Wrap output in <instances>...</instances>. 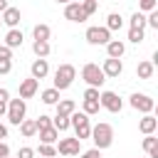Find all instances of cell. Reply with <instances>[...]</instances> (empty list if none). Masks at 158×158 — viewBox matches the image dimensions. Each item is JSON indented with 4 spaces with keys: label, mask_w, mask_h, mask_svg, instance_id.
<instances>
[{
    "label": "cell",
    "mask_w": 158,
    "mask_h": 158,
    "mask_svg": "<svg viewBox=\"0 0 158 158\" xmlns=\"http://www.w3.org/2000/svg\"><path fill=\"white\" fill-rule=\"evenodd\" d=\"M7 99H10V91H7V89H0V101L7 104Z\"/></svg>",
    "instance_id": "b9f144b4"
},
{
    "label": "cell",
    "mask_w": 158,
    "mask_h": 158,
    "mask_svg": "<svg viewBox=\"0 0 158 158\" xmlns=\"http://www.w3.org/2000/svg\"><path fill=\"white\" fill-rule=\"evenodd\" d=\"M99 104H101L106 111H111V114H118V111L123 109V101L118 99L116 91H101V94H99Z\"/></svg>",
    "instance_id": "8992f818"
},
{
    "label": "cell",
    "mask_w": 158,
    "mask_h": 158,
    "mask_svg": "<svg viewBox=\"0 0 158 158\" xmlns=\"http://www.w3.org/2000/svg\"><path fill=\"white\" fill-rule=\"evenodd\" d=\"M12 72V59H0V74H10Z\"/></svg>",
    "instance_id": "e575fe53"
},
{
    "label": "cell",
    "mask_w": 158,
    "mask_h": 158,
    "mask_svg": "<svg viewBox=\"0 0 158 158\" xmlns=\"http://www.w3.org/2000/svg\"><path fill=\"white\" fill-rule=\"evenodd\" d=\"M20 133H22L25 138H32V136L37 133V123H35L32 118H22V121H20Z\"/></svg>",
    "instance_id": "44dd1931"
},
{
    "label": "cell",
    "mask_w": 158,
    "mask_h": 158,
    "mask_svg": "<svg viewBox=\"0 0 158 158\" xmlns=\"http://www.w3.org/2000/svg\"><path fill=\"white\" fill-rule=\"evenodd\" d=\"M131 106H133L136 111H141V114H151L153 106H156V101H153L148 94H131Z\"/></svg>",
    "instance_id": "9c48e42d"
},
{
    "label": "cell",
    "mask_w": 158,
    "mask_h": 158,
    "mask_svg": "<svg viewBox=\"0 0 158 158\" xmlns=\"http://www.w3.org/2000/svg\"><path fill=\"white\" fill-rule=\"evenodd\" d=\"M0 22H2V20H0Z\"/></svg>",
    "instance_id": "681fc988"
},
{
    "label": "cell",
    "mask_w": 158,
    "mask_h": 158,
    "mask_svg": "<svg viewBox=\"0 0 158 158\" xmlns=\"http://www.w3.org/2000/svg\"><path fill=\"white\" fill-rule=\"evenodd\" d=\"M91 141H94V148H99V151H104V148H109L111 143H114V128L109 126V123H96V126H91V136H89Z\"/></svg>",
    "instance_id": "6da1fadb"
},
{
    "label": "cell",
    "mask_w": 158,
    "mask_h": 158,
    "mask_svg": "<svg viewBox=\"0 0 158 158\" xmlns=\"http://www.w3.org/2000/svg\"><path fill=\"white\" fill-rule=\"evenodd\" d=\"M57 2H62V5H67V2H72V0H57Z\"/></svg>",
    "instance_id": "bcb514c9"
},
{
    "label": "cell",
    "mask_w": 158,
    "mask_h": 158,
    "mask_svg": "<svg viewBox=\"0 0 158 158\" xmlns=\"http://www.w3.org/2000/svg\"><path fill=\"white\" fill-rule=\"evenodd\" d=\"M52 126H54L57 131H67V128H69V116H64V114H57V116L52 118Z\"/></svg>",
    "instance_id": "83f0119b"
},
{
    "label": "cell",
    "mask_w": 158,
    "mask_h": 158,
    "mask_svg": "<svg viewBox=\"0 0 158 158\" xmlns=\"http://www.w3.org/2000/svg\"><path fill=\"white\" fill-rule=\"evenodd\" d=\"M5 158H10V156H5Z\"/></svg>",
    "instance_id": "c3c4849f"
},
{
    "label": "cell",
    "mask_w": 158,
    "mask_h": 158,
    "mask_svg": "<svg viewBox=\"0 0 158 158\" xmlns=\"http://www.w3.org/2000/svg\"><path fill=\"white\" fill-rule=\"evenodd\" d=\"M123 52H126V44H123L121 40H109V42H106V54H109V57L121 59Z\"/></svg>",
    "instance_id": "2e32d148"
},
{
    "label": "cell",
    "mask_w": 158,
    "mask_h": 158,
    "mask_svg": "<svg viewBox=\"0 0 158 158\" xmlns=\"http://www.w3.org/2000/svg\"><path fill=\"white\" fill-rule=\"evenodd\" d=\"M37 84H40V81L32 79V77H30V79H22V81H20V99H32V96L37 94Z\"/></svg>",
    "instance_id": "4fadbf2b"
},
{
    "label": "cell",
    "mask_w": 158,
    "mask_h": 158,
    "mask_svg": "<svg viewBox=\"0 0 158 158\" xmlns=\"http://www.w3.org/2000/svg\"><path fill=\"white\" fill-rule=\"evenodd\" d=\"M22 30H17V27H10L7 30V35H5V44L10 47V49H15V47H22Z\"/></svg>",
    "instance_id": "9a60e30c"
},
{
    "label": "cell",
    "mask_w": 158,
    "mask_h": 158,
    "mask_svg": "<svg viewBox=\"0 0 158 158\" xmlns=\"http://www.w3.org/2000/svg\"><path fill=\"white\" fill-rule=\"evenodd\" d=\"M20 17H22V15H20L17 7H7V10H2V15H0V20H2L7 27H17V25H20Z\"/></svg>",
    "instance_id": "5bb4252c"
},
{
    "label": "cell",
    "mask_w": 158,
    "mask_h": 158,
    "mask_svg": "<svg viewBox=\"0 0 158 158\" xmlns=\"http://www.w3.org/2000/svg\"><path fill=\"white\" fill-rule=\"evenodd\" d=\"M0 138H7V126L0 123Z\"/></svg>",
    "instance_id": "7bdbcfd3"
},
{
    "label": "cell",
    "mask_w": 158,
    "mask_h": 158,
    "mask_svg": "<svg viewBox=\"0 0 158 158\" xmlns=\"http://www.w3.org/2000/svg\"><path fill=\"white\" fill-rule=\"evenodd\" d=\"M0 59H12V49L7 44H0Z\"/></svg>",
    "instance_id": "f35d334b"
},
{
    "label": "cell",
    "mask_w": 158,
    "mask_h": 158,
    "mask_svg": "<svg viewBox=\"0 0 158 158\" xmlns=\"http://www.w3.org/2000/svg\"><path fill=\"white\" fill-rule=\"evenodd\" d=\"M81 158H101V151L99 148H89V151L81 153Z\"/></svg>",
    "instance_id": "ab89813d"
},
{
    "label": "cell",
    "mask_w": 158,
    "mask_h": 158,
    "mask_svg": "<svg viewBox=\"0 0 158 158\" xmlns=\"http://www.w3.org/2000/svg\"><path fill=\"white\" fill-rule=\"evenodd\" d=\"M52 158H57V156H52Z\"/></svg>",
    "instance_id": "7dc6e473"
},
{
    "label": "cell",
    "mask_w": 158,
    "mask_h": 158,
    "mask_svg": "<svg viewBox=\"0 0 158 158\" xmlns=\"http://www.w3.org/2000/svg\"><path fill=\"white\" fill-rule=\"evenodd\" d=\"M69 126H74V133H77L79 141L91 136V123H89V116L84 111H72L69 114Z\"/></svg>",
    "instance_id": "7a4b0ae2"
},
{
    "label": "cell",
    "mask_w": 158,
    "mask_h": 158,
    "mask_svg": "<svg viewBox=\"0 0 158 158\" xmlns=\"http://www.w3.org/2000/svg\"><path fill=\"white\" fill-rule=\"evenodd\" d=\"M156 128H158V118L151 116V114H143V118L138 121V131L141 133H153Z\"/></svg>",
    "instance_id": "e0dca14e"
},
{
    "label": "cell",
    "mask_w": 158,
    "mask_h": 158,
    "mask_svg": "<svg viewBox=\"0 0 158 158\" xmlns=\"http://www.w3.org/2000/svg\"><path fill=\"white\" fill-rule=\"evenodd\" d=\"M153 72H156V64H153V62H138V67H136L138 79H151Z\"/></svg>",
    "instance_id": "d6986e66"
},
{
    "label": "cell",
    "mask_w": 158,
    "mask_h": 158,
    "mask_svg": "<svg viewBox=\"0 0 158 158\" xmlns=\"http://www.w3.org/2000/svg\"><path fill=\"white\" fill-rule=\"evenodd\" d=\"M143 151H146L151 158H158V138H156L153 133H146V138H143Z\"/></svg>",
    "instance_id": "ac0fdd59"
},
{
    "label": "cell",
    "mask_w": 158,
    "mask_h": 158,
    "mask_svg": "<svg viewBox=\"0 0 158 158\" xmlns=\"http://www.w3.org/2000/svg\"><path fill=\"white\" fill-rule=\"evenodd\" d=\"M7 121L12 123V126H20V121L25 118V114H27V104H25V99H7Z\"/></svg>",
    "instance_id": "5b68a950"
},
{
    "label": "cell",
    "mask_w": 158,
    "mask_h": 158,
    "mask_svg": "<svg viewBox=\"0 0 158 158\" xmlns=\"http://www.w3.org/2000/svg\"><path fill=\"white\" fill-rule=\"evenodd\" d=\"M81 79H84L89 86H96V89L106 81V77H104L101 67H99V64H94V62H89V64H84V67H81Z\"/></svg>",
    "instance_id": "277c9868"
},
{
    "label": "cell",
    "mask_w": 158,
    "mask_h": 158,
    "mask_svg": "<svg viewBox=\"0 0 158 158\" xmlns=\"http://www.w3.org/2000/svg\"><path fill=\"white\" fill-rule=\"evenodd\" d=\"M35 123H37V131H40V128H47V126H52V118L42 114L40 118H35Z\"/></svg>",
    "instance_id": "836d02e7"
},
{
    "label": "cell",
    "mask_w": 158,
    "mask_h": 158,
    "mask_svg": "<svg viewBox=\"0 0 158 158\" xmlns=\"http://www.w3.org/2000/svg\"><path fill=\"white\" fill-rule=\"evenodd\" d=\"M99 109H101L99 99H84V104H81V111H84L86 116H94V114H99Z\"/></svg>",
    "instance_id": "7402d4cb"
},
{
    "label": "cell",
    "mask_w": 158,
    "mask_h": 158,
    "mask_svg": "<svg viewBox=\"0 0 158 158\" xmlns=\"http://www.w3.org/2000/svg\"><path fill=\"white\" fill-rule=\"evenodd\" d=\"M7 7H10V5H7V0H0V12H2V10H7Z\"/></svg>",
    "instance_id": "f6af8a7d"
},
{
    "label": "cell",
    "mask_w": 158,
    "mask_h": 158,
    "mask_svg": "<svg viewBox=\"0 0 158 158\" xmlns=\"http://www.w3.org/2000/svg\"><path fill=\"white\" fill-rule=\"evenodd\" d=\"M37 153H40V156H44V158H52V156H57V148H54L52 143H40Z\"/></svg>",
    "instance_id": "f546056e"
},
{
    "label": "cell",
    "mask_w": 158,
    "mask_h": 158,
    "mask_svg": "<svg viewBox=\"0 0 158 158\" xmlns=\"http://www.w3.org/2000/svg\"><path fill=\"white\" fill-rule=\"evenodd\" d=\"M101 72H104V77H118L121 72H123V64H121V59H114V57H106L104 59V67H101Z\"/></svg>",
    "instance_id": "8fae6325"
},
{
    "label": "cell",
    "mask_w": 158,
    "mask_h": 158,
    "mask_svg": "<svg viewBox=\"0 0 158 158\" xmlns=\"http://www.w3.org/2000/svg\"><path fill=\"white\" fill-rule=\"evenodd\" d=\"M5 111H7V104H5V101H0V116H2Z\"/></svg>",
    "instance_id": "ee69618b"
},
{
    "label": "cell",
    "mask_w": 158,
    "mask_h": 158,
    "mask_svg": "<svg viewBox=\"0 0 158 158\" xmlns=\"http://www.w3.org/2000/svg\"><path fill=\"white\" fill-rule=\"evenodd\" d=\"M32 52H35L37 57H47V54H49V42H47V40H35V42H32Z\"/></svg>",
    "instance_id": "603a6c76"
},
{
    "label": "cell",
    "mask_w": 158,
    "mask_h": 158,
    "mask_svg": "<svg viewBox=\"0 0 158 158\" xmlns=\"http://www.w3.org/2000/svg\"><path fill=\"white\" fill-rule=\"evenodd\" d=\"M72 111H77V104H74L72 99H62V101H57V114H64V116H69Z\"/></svg>",
    "instance_id": "cb8c5ba5"
},
{
    "label": "cell",
    "mask_w": 158,
    "mask_h": 158,
    "mask_svg": "<svg viewBox=\"0 0 158 158\" xmlns=\"http://www.w3.org/2000/svg\"><path fill=\"white\" fill-rule=\"evenodd\" d=\"M42 101L49 104V106L57 104V101H59V89H54V86H52V89H44V91H42Z\"/></svg>",
    "instance_id": "4316f807"
},
{
    "label": "cell",
    "mask_w": 158,
    "mask_h": 158,
    "mask_svg": "<svg viewBox=\"0 0 158 158\" xmlns=\"http://www.w3.org/2000/svg\"><path fill=\"white\" fill-rule=\"evenodd\" d=\"M138 7L146 10V12H151V10H156V0H138Z\"/></svg>",
    "instance_id": "d590c367"
},
{
    "label": "cell",
    "mask_w": 158,
    "mask_h": 158,
    "mask_svg": "<svg viewBox=\"0 0 158 158\" xmlns=\"http://www.w3.org/2000/svg\"><path fill=\"white\" fill-rule=\"evenodd\" d=\"M30 74H32V79H44L47 74H49V64H47V59L44 57H37L35 62H32V67H30Z\"/></svg>",
    "instance_id": "7c38bea8"
},
{
    "label": "cell",
    "mask_w": 158,
    "mask_h": 158,
    "mask_svg": "<svg viewBox=\"0 0 158 158\" xmlns=\"http://www.w3.org/2000/svg\"><path fill=\"white\" fill-rule=\"evenodd\" d=\"M146 25H151L153 30H158V10H151V15L146 17Z\"/></svg>",
    "instance_id": "d6a6232c"
},
{
    "label": "cell",
    "mask_w": 158,
    "mask_h": 158,
    "mask_svg": "<svg viewBox=\"0 0 158 158\" xmlns=\"http://www.w3.org/2000/svg\"><path fill=\"white\" fill-rule=\"evenodd\" d=\"M143 37H146V32H143V30H138V27H131V30H128V42L141 44V42H143Z\"/></svg>",
    "instance_id": "f1b7e54d"
},
{
    "label": "cell",
    "mask_w": 158,
    "mask_h": 158,
    "mask_svg": "<svg viewBox=\"0 0 158 158\" xmlns=\"http://www.w3.org/2000/svg\"><path fill=\"white\" fill-rule=\"evenodd\" d=\"M74 77H77V69H74V64H59L57 67V72H54V89H69L72 86V81H74Z\"/></svg>",
    "instance_id": "3957f363"
},
{
    "label": "cell",
    "mask_w": 158,
    "mask_h": 158,
    "mask_svg": "<svg viewBox=\"0 0 158 158\" xmlns=\"http://www.w3.org/2000/svg\"><path fill=\"white\" fill-rule=\"evenodd\" d=\"M131 27L143 30V27H146V15H143V12H133V15H131Z\"/></svg>",
    "instance_id": "4dcf8cb0"
},
{
    "label": "cell",
    "mask_w": 158,
    "mask_h": 158,
    "mask_svg": "<svg viewBox=\"0 0 158 158\" xmlns=\"http://www.w3.org/2000/svg\"><path fill=\"white\" fill-rule=\"evenodd\" d=\"M81 151V141L74 136V138H59L57 143V153L59 156H79Z\"/></svg>",
    "instance_id": "52a82bcc"
},
{
    "label": "cell",
    "mask_w": 158,
    "mask_h": 158,
    "mask_svg": "<svg viewBox=\"0 0 158 158\" xmlns=\"http://www.w3.org/2000/svg\"><path fill=\"white\" fill-rule=\"evenodd\" d=\"M84 99H99V89H96V86H86Z\"/></svg>",
    "instance_id": "8d00e7d4"
},
{
    "label": "cell",
    "mask_w": 158,
    "mask_h": 158,
    "mask_svg": "<svg viewBox=\"0 0 158 158\" xmlns=\"http://www.w3.org/2000/svg\"><path fill=\"white\" fill-rule=\"evenodd\" d=\"M49 35H52L49 25H35V30H32V37L35 40H49Z\"/></svg>",
    "instance_id": "484cf974"
},
{
    "label": "cell",
    "mask_w": 158,
    "mask_h": 158,
    "mask_svg": "<svg viewBox=\"0 0 158 158\" xmlns=\"http://www.w3.org/2000/svg\"><path fill=\"white\" fill-rule=\"evenodd\" d=\"M64 17H67L69 22H84V20H89L86 12L81 10V2H77V0L67 2V7H64Z\"/></svg>",
    "instance_id": "30bf717a"
},
{
    "label": "cell",
    "mask_w": 158,
    "mask_h": 158,
    "mask_svg": "<svg viewBox=\"0 0 158 158\" xmlns=\"http://www.w3.org/2000/svg\"><path fill=\"white\" fill-rule=\"evenodd\" d=\"M32 156H35V151L27 148V146H22V148L17 151V158H32Z\"/></svg>",
    "instance_id": "74e56055"
},
{
    "label": "cell",
    "mask_w": 158,
    "mask_h": 158,
    "mask_svg": "<svg viewBox=\"0 0 158 158\" xmlns=\"http://www.w3.org/2000/svg\"><path fill=\"white\" fill-rule=\"evenodd\" d=\"M121 27H123V17L118 12H111L106 17V30H121Z\"/></svg>",
    "instance_id": "d4e9b609"
},
{
    "label": "cell",
    "mask_w": 158,
    "mask_h": 158,
    "mask_svg": "<svg viewBox=\"0 0 158 158\" xmlns=\"http://www.w3.org/2000/svg\"><path fill=\"white\" fill-rule=\"evenodd\" d=\"M5 156H10V146L5 141H0V158H5Z\"/></svg>",
    "instance_id": "60d3db41"
},
{
    "label": "cell",
    "mask_w": 158,
    "mask_h": 158,
    "mask_svg": "<svg viewBox=\"0 0 158 158\" xmlns=\"http://www.w3.org/2000/svg\"><path fill=\"white\" fill-rule=\"evenodd\" d=\"M96 7H99V2H96V0H81V10L86 12V17H89V15H94V12H96Z\"/></svg>",
    "instance_id": "1f68e13d"
},
{
    "label": "cell",
    "mask_w": 158,
    "mask_h": 158,
    "mask_svg": "<svg viewBox=\"0 0 158 158\" xmlns=\"http://www.w3.org/2000/svg\"><path fill=\"white\" fill-rule=\"evenodd\" d=\"M84 37H86L89 44H106L111 40V30H106V27H89Z\"/></svg>",
    "instance_id": "ba28073f"
},
{
    "label": "cell",
    "mask_w": 158,
    "mask_h": 158,
    "mask_svg": "<svg viewBox=\"0 0 158 158\" xmlns=\"http://www.w3.org/2000/svg\"><path fill=\"white\" fill-rule=\"evenodd\" d=\"M37 133H40V143H54V141H57V136H59V131H57L54 126H47V128H40Z\"/></svg>",
    "instance_id": "ffe728a7"
}]
</instances>
